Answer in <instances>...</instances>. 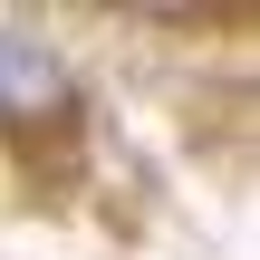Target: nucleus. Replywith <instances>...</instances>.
I'll list each match as a JSON object with an SVG mask.
<instances>
[{"instance_id":"1","label":"nucleus","mask_w":260,"mask_h":260,"mask_svg":"<svg viewBox=\"0 0 260 260\" xmlns=\"http://www.w3.org/2000/svg\"><path fill=\"white\" fill-rule=\"evenodd\" d=\"M58 106H68V58L48 39H29V29H0V116L10 125H39Z\"/></svg>"}]
</instances>
